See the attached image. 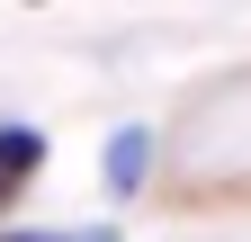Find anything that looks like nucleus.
<instances>
[{
  "label": "nucleus",
  "mask_w": 251,
  "mask_h": 242,
  "mask_svg": "<svg viewBox=\"0 0 251 242\" xmlns=\"http://www.w3.org/2000/svg\"><path fill=\"white\" fill-rule=\"evenodd\" d=\"M9 206H18V179H0V216H9Z\"/></svg>",
  "instance_id": "4"
},
{
  "label": "nucleus",
  "mask_w": 251,
  "mask_h": 242,
  "mask_svg": "<svg viewBox=\"0 0 251 242\" xmlns=\"http://www.w3.org/2000/svg\"><path fill=\"white\" fill-rule=\"evenodd\" d=\"M0 242H72V233H0Z\"/></svg>",
  "instance_id": "3"
},
{
  "label": "nucleus",
  "mask_w": 251,
  "mask_h": 242,
  "mask_svg": "<svg viewBox=\"0 0 251 242\" xmlns=\"http://www.w3.org/2000/svg\"><path fill=\"white\" fill-rule=\"evenodd\" d=\"M36 170H45V135H36V126H0V179L27 189Z\"/></svg>",
  "instance_id": "1"
},
{
  "label": "nucleus",
  "mask_w": 251,
  "mask_h": 242,
  "mask_svg": "<svg viewBox=\"0 0 251 242\" xmlns=\"http://www.w3.org/2000/svg\"><path fill=\"white\" fill-rule=\"evenodd\" d=\"M144 153H152L144 135H117V144H108V189H117V197H126V189H144V170H152Z\"/></svg>",
  "instance_id": "2"
}]
</instances>
